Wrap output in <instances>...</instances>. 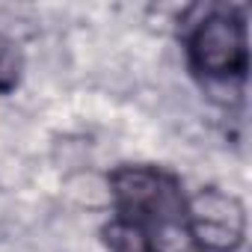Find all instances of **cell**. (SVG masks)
Wrapping results in <instances>:
<instances>
[{
  "instance_id": "obj_4",
  "label": "cell",
  "mask_w": 252,
  "mask_h": 252,
  "mask_svg": "<svg viewBox=\"0 0 252 252\" xmlns=\"http://www.w3.org/2000/svg\"><path fill=\"white\" fill-rule=\"evenodd\" d=\"M21 71H24V57H21V48L0 33V92H12L21 80Z\"/></svg>"
},
{
  "instance_id": "obj_3",
  "label": "cell",
  "mask_w": 252,
  "mask_h": 252,
  "mask_svg": "<svg viewBox=\"0 0 252 252\" xmlns=\"http://www.w3.org/2000/svg\"><path fill=\"white\" fill-rule=\"evenodd\" d=\"M196 71L211 77L243 74L246 68V24L234 12H211L190 39Z\"/></svg>"
},
{
  "instance_id": "obj_2",
  "label": "cell",
  "mask_w": 252,
  "mask_h": 252,
  "mask_svg": "<svg viewBox=\"0 0 252 252\" xmlns=\"http://www.w3.org/2000/svg\"><path fill=\"white\" fill-rule=\"evenodd\" d=\"M184 222L202 252H234L246 234V211L237 196L205 187L187 199Z\"/></svg>"
},
{
  "instance_id": "obj_1",
  "label": "cell",
  "mask_w": 252,
  "mask_h": 252,
  "mask_svg": "<svg viewBox=\"0 0 252 252\" xmlns=\"http://www.w3.org/2000/svg\"><path fill=\"white\" fill-rule=\"evenodd\" d=\"M113 202L119 211V222H128L140 231L181 222L187 199L172 175L152 166H122L113 172Z\"/></svg>"
}]
</instances>
